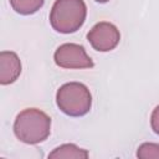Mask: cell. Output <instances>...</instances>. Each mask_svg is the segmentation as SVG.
Wrapping results in <instances>:
<instances>
[{
  "label": "cell",
  "mask_w": 159,
  "mask_h": 159,
  "mask_svg": "<svg viewBox=\"0 0 159 159\" xmlns=\"http://www.w3.org/2000/svg\"><path fill=\"white\" fill-rule=\"evenodd\" d=\"M51 133V118L39 108L21 111L14 120V134L25 144L45 142Z\"/></svg>",
  "instance_id": "1"
},
{
  "label": "cell",
  "mask_w": 159,
  "mask_h": 159,
  "mask_svg": "<svg viewBox=\"0 0 159 159\" xmlns=\"http://www.w3.org/2000/svg\"><path fill=\"white\" fill-rule=\"evenodd\" d=\"M86 16L83 0H56L50 11V24L60 34H72L82 27Z\"/></svg>",
  "instance_id": "2"
},
{
  "label": "cell",
  "mask_w": 159,
  "mask_h": 159,
  "mask_svg": "<svg viewBox=\"0 0 159 159\" xmlns=\"http://www.w3.org/2000/svg\"><path fill=\"white\" fill-rule=\"evenodd\" d=\"M58 109L70 117L86 116L92 107V94L88 87L81 82H67L56 92Z\"/></svg>",
  "instance_id": "3"
},
{
  "label": "cell",
  "mask_w": 159,
  "mask_h": 159,
  "mask_svg": "<svg viewBox=\"0 0 159 159\" xmlns=\"http://www.w3.org/2000/svg\"><path fill=\"white\" fill-rule=\"evenodd\" d=\"M53 60L55 63L61 68H92L94 66L84 47L72 42L60 45L53 53Z\"/></svg>",
  "instance_id": "4"
},
{
  "label": "cell",
  "mask_w": 159,
  "mask_h": 159,
  "mask_svg": "<svg viewBox=\"0 0 159 159\" xmlns=\"http://www.w3.org/2000/svg\"><path fill=\"white\" fill-rule=\"evenodd\" d=\"M87 40L91 46L99 52H108L114 50L120 40L118 27L108 21L97 22L87 34Z\"/></svg>",
  "instance_id": "5"
},
{
  "label": "cell",
  "mask_w": 159,
  "mask_h": 159,
  "mask_svg": "<svg viewBox=\"0 0 159 159\" xmlns=\"http://www.w3.org/2000/svg\"><path fill=\"white\" fill-rule=\"evenodd\" d=\"M21 73V61L14 51L0 52V83L2 86L14 83Z\"/></svg>",
  "instance_id": "6"
},
{
  "label": "cell",
  "mask_w": 159,
  "mask_h": 159,
  "mask_svg": "<svg viewBox=\"0 0 159 159\" xmlns=\"http://www.w3.org/2000/svg\"><path fill=\"white\" fill-rule=\"evenodd\" d=\"M89 153L86 149L80 148L73 143H66L57 148H55L50 154L48 158L51 159H86L88 158Z\"/></svg>",
  "instance_id": "7"
},
{
  "label": "cell",
  "mask_w": 159,
  "mask_h": 159,
  "mask_svg": "<svg viewBox=\"0 0 159 159\" xmlns=\"http://www.w3.org/2000/svg\"><path fill=\"white\" fill-rule=\"evenodd\" d=\"M9 2L15 12L20 15H32L43 6L45 0H9Z\"/></svg>",
  "instance_id": "8"
},
{
  "label": "cell",
  "mask_w": 159,
  "mask_h": 159,
  "mask_svg": "<svg viewBox=\"0 0 159 159\" xmlns=\"http://www.w3.org/2000/svg\"><path fill=\"white\" fill-rule=\"evenodd\" d=\"M137 158L139 159H159V144L158 143H143L138 147Z\"/></svg>",
  "instance_id": "9"
},
{
  "label": "cell",
  "mask_w": 159,
  "mask_h": 159,
  "mask_svg": "<svg viewBox=\"0 0 159 159\" xmlns=\"http://www.w3.org/2000/svg\"><path fill=\"white\" fill-rule=\"evenodd\" d=\"M150 127L153 132L159 135V104L153 109L150 114Z\"/></svg>",
  "instance_id": "10"
},
{
  "label": "cell",
  "mask_w": 159,
  "mask_h": 159,
  "mask_svg": "<svg viewBox=\"0 0 159 159\" xmlns=\"http://www.w3.org/2000/svg\"><path fill=\"white\" fill-rule=\"evenodd\" d=\"M94 1H97V2H99V4H106V2H108L109 0H94Z\"/></svg>",
  "instance_id": "11"
}]
</instances>
